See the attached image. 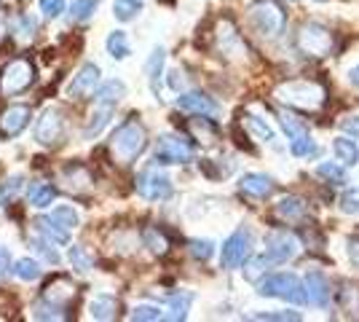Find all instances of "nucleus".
Returning a JSON list of instances; mask_svg holds the SVG:
<instances>
[{"mask_svg":"<svg viewBox=\"0 0 359 322\" xmlns=\"http://www.w3.org/2000/svg\"><path fill=\"white\" fill-rule=\"evenodd\" d=\"M145 148H148V129L142 126V121L137 116L123 119L113 129L110 142H107L113 164H121V167H132L137 159L145 154Z\"/></svg>","mask_w":359,"mask_h":322,"instance_id":"f257e3e1","label":"nucleus"},{"mask_svg":"<svg viewBox=\"0 0 359 322\" xmlns=\"http://www.w3.org/2000/svg\"><path fill=\"white\" fill-rule=\"evenodd\" d=\"M276 102L287 105L290 110H303V113H319L327 102V89L314 78H290L282 81L273 89Z\"/></svg>","mask_w":359,"mask_h":322,"instance_id":"f03ea898","label":"nucleus"},{"mask_svg":"<svg viewBox=\"0 0 359 322\" xmlns=\"http://www.w3.org/2000/svg\"><path fill=\"white\" fill-rule=\"evenodd\" d=\"M300 250H303V245L292 231H271L266 236V253L255 258L252 266L247 269V276L255 274V271H263L269 266H276V263L292 261L300 255Z\"/></svg>","mask_w":359,"mask_h":322,"instance_id":"7ed1b4c3","label":"nucleus"},{"mask_svg":"<svg viewBox=\"0 0 359 322\" xmlns=\"http://www.w3.org/2000/svg\"><path fill=\"white\" fill-rule=\"evenodd\" d=\"M247 19H250V27L266 41H279L287 30V14L276 0H255Z\"/></svg>","mask_w":359,"mask_h":322,"instance_id":"20e7f679","label":"nucleus"},{"mask_svg":"<svg viewBox=\"0 0 359 322\" xmlns=\"http://www.w3.org/2000/svg\"><path fill=\"white\" fill-rule=\"evenodd\" d=\"M295 51L309 60L330 57L335 51V32L319 22H306L295 32Z\"/></svg>","mask_w":359,"mask_h":322,"instance_id":"39448f33","label":"nucleus"},{"mask_svg":"<svg viewBox=\"0 0 359 322\" xmlns=\"http://www.w3.org/2000/svg\"><path fill=\"white\" fill-rule=\"evenodd\" d=\"M257 293L266 295V298H282L287 304H295V307H303L309 304V293H306V282H300L295 274H287V271H279V274H269L257 282Z\"/></svg>","mask_w":359,"mask_h":322,"instance_id":"423d86ee","label":"nucleus"},{"mask_svg":"<svg viewBox=\"0 0 359 322\" xmlns=\"http://www.w3.org/2000/svg\"><path fill=\"white\" fill-rule=\"evenodd\" d=\"M38 70L30 57H14L0 67V94L3 97H16L25 94L35 83Z\"/></svg>","mask_w":359,"mask_h":322,"instance_id":"0eeeda50","label":"nucleus"},{"mask_svg":"<svg viewBox=\"0 0 359 322\" xmlns=\"http://www.w3.org/2000/svg\"><path fill=\"white\" fill-rule=\"evenodd\" d=\"M153 159L156 164H188L196 159V145L185 135H161Z\"/></svg>","mask_w":359,"mask_h":322,"instance_id":"6e6552de","label":"nucleus"},{"mask_svg":"<svg viewBox=\"0 0 359 322\" xmlns=\"http://www.w3.org/2000/svg\"><path fill=\"white\" fill-rule=\"evenodd\" d=\"M135 191L140 199L145 201H166L175 194V185L166 177L164 172H158L156 167L142 169L135 177Z\"/></svg>","mask_w":359,"mask_h":322,"instance_id":"1a4fd4ad","label":"nucleus"},{"mask_svg":"<svg viewBox=\"0 0 359 322\" xmlns=\"http://www.w3.org/2000/svg\"><path fill=\"white\" fill-rule=\"evenodd\" d=\"M250 255H252V231L241 226L225 239L220 261H223V269H241L250 261Z\"/></svg>","mask_w":359,"mask_h":322,"instance_id":"9d476101","label":"nucleus"},{"mask_svg":"<svg viewBox=\"0 0 359 322\" xmlns=\"http://www.w3.org/2000/svg\"><path fill=\"white\" fill-rule=\"evenodd\" d=\"M215 46L228 62H241L247 57V43L236 30V25L231 19H220L215 27Z\"/></svg>","mask_w":359,"mask_h":322,"instance_id":"9b49d317","label":"nucleus"},{"mask_svg":"<svg viewBox=\"0 0 359 322\" xmlns=\"http://www.w3.org/2000/svg\"><path fill=\"white\" fill-rule=\"evenodd\" d=\"M62 137H65V113L57 105L46 107L35 121V142L51 148V145H60Z\"/></svg>","mask_w":359,"mask_h":322,"instance_id":"f8f14e48","label":"nucleus"},{"mask_svg":"<svg viewBox=\"0 0 359 322\" xmlns=\"http://www.w3.org/2000/svg\"><path fill=\"white\" fill-rule=\"evenodd\" d=\"M100 76H102L100 65H94V62L81 65L78 73L67 83V97L70 100H89V97H94V92L100 89Z\"/></svg>","mask_w":359,"mask_h":322,"instance_id":"ddd939ff","label":"nucleus"},{"mask_svg":"<svg viewBox=\"0 0 359 322\" xmlns=\"http://www.w3.org/2000/svg\"><path fill=\"white\" fill-rule=\"evenodd\" d=\"M32 119V110L30 105H8L0 110V137L6 140H14L19 137L27 123Z\"/></svg>","mask_w":359,"mask_h":322,"instance_id":"4468645a","label":"nucleus"},{"mask_svg":"<svg viewBox=\"0 0 359 322\" xmlns=\"http://www.w3.org/2000/svg\"><path fill=\"white\" fill-rule=\"evenodd\" d=\"M175 105H177L182 113H194V116H215V113L220 110L217 102L204 92H182Z\"/></svg>","mask_w":359,"mask_h":322,"instance_id":"2eb2a0df","label":"nucleus"},{"mask_svg":"<svg viewBox=\"0 0 359 322\" xmlns=\"http://www.w3.org/2000/svg\"><path fill=\"white\" fill-rule=\"evenodd\" d=\"M303 282H306V293H309V304H314V307H319V309L330 307L332 288H330L327 276L322 274V271H309Z\"/></svg>","mask_w":359,"mask_h":322,"instance_id":"dca6fc26","label":"nucleus"},{"mask_svg":"<svg viewBox=\"0 0 359 322\" xmlns=\"http://www.w3.org/2000/svg\"><path fill=\"white\" fill-rule=\"evenodd\" d=\"M306 215H309V204L300 199V196H285V199L273 207V217L287 223V226H295L300 220H306Z\"/></svg>","mask_w":359,"mask_h":322,"instance_id":"f3484780","label":"nucleus"},{"mask_svg":"<svg viewBox=\"0 0 359 322\" xmlns=\"http://www.w3.org/2000/svg\"><path fill=\"white\" fill-rule=\"evenodd\" d=\"M239 188L241 194L250 196V199H269L273 194V180L263 172H247L239 180Z\"/></svg>","mask_w":359,"mask_h":322,"instance_id":"a211bd4d","label":"nucleus"},{"mask_svg":"<svg viewBox=\"0 0 359 322\" xmlns=\"http://www.w3.org/2000/svg\"><path fill=\"white\" fill-rule=\"evenodd\" d=\"M116 314H118V298H116V295H110V293H97V295H91V301H89L91 320L107 322V320H116Z\"/></svg>","mask_w":359,"mask_h":322,"instance_id":"6ab92c4d","label":"nucleus"},{"mask_svg":"<svg viewBox=\"0 0 359 322\" xmlns=\"http://www.w3.org/2000/svg\"><path fill=\"white\" fill-rule=\"evenodd\" d=\"M43 298L67 309L70 307V301L75 298V285L70 282V279H65V276H57V279H51V282L43 288Z\"/></svg>","mask_w":359,"mask_h":322,"instance_id":"aec40b11","label":"nucleus"},{"mask_svg":"<svg viewBox=\"0 0 359 322\" xmlns=\"http://www.w3.org/2000/svg\"><path fill=\"white\" fill-rule=\"evenodd\" d=\"M164 62H166V51L164 46H156L150 51V57L145 60V76H148V83L153 94L158 97L161 92V73H164Z\"/></svg>","mask_w":359,"mask_h":322,"instance_id":"412c9836","label":"nucleus"},{"mask_svg":"<svg viewBox=\"0 0 359 322\" xmlns=\"http://www.w3.org/2000/svg\"><path fill=\"white\" fill-rule=\"evenodd\" d=\"M188 137L191 140H198V142H215L217 140V123L212 121V116H196L188 121Z\"/></svg>","mask_w":359,"mask_h":322,"instance_id":"4be33fe9","label":"nucleus"},{"mask_svg":"<svg viewBox=\"0 0 359 322\" xmlns=\"http://www.w3.org/2000/svg\"><path fill=\"white\" fill-rule=\"evenodd\" d=\"M35 226L41 231V236H46V239L54 242V245H67V242H70V229H65L62 223H57L51 215H41V217L35 220Z\"/></svg>","mask_w":359,"mask_h":322,"instance_id":"5701e85b","label":"nucleus"},{"mask_svg":"<svg viewBox=\"0 0 359 322\" xmlns=\"http://www.w3.org/2000/svg\"><path fill=\"white\" fill-rule=\"evenodd\" d=\"M123 97H126V83L118 78H110L105 83H100V89L94 92V102L97 105H118Z\"/></svg>","mask_w":359,"mask_h":322,"instance_id":"b1692460","label":"nucleus"},{"mask_svg":"<svg viewBox=\"0 0 359 322\" xmlns=\"http://www.w3.org/2000/svg\"><path fill=\"white\" fill-rule=\"evenodd\" d=\"M140 242H142V247H148L153 255H166L169 253V236L164 234V229H158V226H145L142 229V234H140Z\"/></svg>","mask_w":359,"mask_h":322,"instance_id":"393cba45","label":"nucleus"},{"mask_svg":"<svg viewBox=\"0 0 359 322\" xmlns=\"http://www.w3.org/2000/svg\"><path fill=\"white\" fill-rule=\"evenodd\" d=\"M113 110H116V105H100L94 113L89 116V121H86V126H83V140H94L100 137V132L105 129L107 123H110V119H113Z\"/></svg>","mask_w":359,"mask_h":322,"instance_id":"a878e982","label":"nucleus"},{"mask_svg":"<svg viewBox=\"0 0 359 322\" xmlns=\"http://www.w3.org/2000/svg\"><path fill=\"white\" fill-rule=\"evenodd\" d=\"M54 199H57V188L51 183H30V188H27V201H30L35 210L51 207Z\"/></svg>","mask_w":359,"mask_h":322,"instance_id":"bb28decb","label":"nucleus"},{"mask_svg":"<svg viewBox=\"0 0 359 322\" xmlns=\"http://www.w3.org/2000/svg\"><path fill=\"white\" fill-rule=\"evenodd\" d=\"M11 35L19 41H32L38 35V16L27 14V11L16 14L14 22H11Z\"/></svg>","mask_w":359,"mask_h":322,"instance_id":"cd10ccee","label":"nucleus"},{"mask_svg":"<svg viewBox=\"0 0 359 322\" xmlns=\"http://www.w3.org/2000/svg\"><path fill=\"white\" fill-rule=\"evenodd\" d=\"M241 123H244V129L250 132V137H255L257 142H273V129H271L269 123L263 121V119H257V116H252V113H244V119H241Z\"/></svg>","mask_w":359,"mask_h":322,"instance_id":"c85d7f7f","label":"nucleus"},{"mask_svg":"<svg viewBox=\"0 0 359 322\" xmlns=\"http://www.w3.org/2000/svg\"><path fill=\"white\" fill-rule=\"evenodd\" d=\"M105 48L107 54L113 57L116 62H123L129 54H132V46H129V38H126V32L123 30H113L110 35H107L105 41Z\"/></svg>","mask_w":359,"mask_h":322,"instance_id":"c756f323","label":"nucleus"},{"mask_svg":"<svg viewBox=\"0 0 359 322\" xmlns=\"http://www.w3.org/2000/svg\"><path fill=\"white\" fill-rule=\"evenodd\" d=\"M191 304H194V293H175V295H169V314H164V320H185Z\"/></svg>","mask_w":359,"mask_h":322,"instance_id":"7c9ffc66","label":"nucleus"},{"mask_svg":"<svg viewBox=\"0 0 359 322\" xmlns=\"http://www.w3.org/2000/svg\"><path fill=\"white\" fill-rule=\"evenodd\" d=\"M332 154H335V159H338L341 164H346V167H351V164H357L359 161L357 142H354V140H348V137L332 140Z\"/></svg>","mask_w":359,"mask_h":322,"instance_id":"2f4dec72","label":"nucleus"},{"mask_svg":"<svg viewBox=\"0 0 359 322\" xmlns=\"http://www.w3.org/2000/svg\"><path fill=\"white\" fill-rule=\"evenodd\" d=\"M100 3H102V0H73V3L67 6L70 22H89L91 16L97 14Z\"/></svg>","mask_w":359,"mask_h":322,"instance_id":"473e14b6","label":"nucleus"},{"mask_svg":"<svg viewBox=\"0 0 359 322\" xmlns=\"http://www.w3.org/2000/svg\"><path fill=\"white\" fill-rule=\"evenodd\" d=\"M30 311L35 320H67V314H65L67 309L60 307V304H54V301H46V298H41Z\"/></svg>","mask_w":359,"mask_h":322,"instance_id":"72a5a7b5","label":"nucleus"},{"mask_svg":"<svg viewBox=\"0 0 359 322\" xmlns=\"http://www.w3.org/2000/svg\"><path fill=\"white\" fill-rule=\"evenodd\" d=\"M41 274H43V269L35 258H19L14 263V276L22 282H35V279H41Z\"/></svg>","mask_w":359,"mask_h":322,"instance_id":"f704fd0d","label":"nucleus"},{"mask_svg":"<svg viewBox=\"0 0 359 322\" xmlns=\"http://www.w3.org/2000/svg\"><path fill=\"white\" fill-rule=\"evenodd\" d=\"M290 154L295 156V159H306V156L319 154V145L311 140V135H309V132H303V135H298V137L290 140Z\"/></svg>","mask_w":359,"mask_h":322,"instance_id":"c9c22d12","label":"nucleus"},{"mask_svg":"<svg viewBox=\"0 0 359 322\" xmlns=\"http://www.w3.org/2000/svg\"><path fill=\"white\" fill-rule=\"evenodd\" d=\"M142 11V0H113V16L118 22H132Z\"/></svg>","mask_w":359,"mask_h":322,"instance_id":"e433bc0d","label":"nucleus"},{"mask_svg":"<svg viewBox=\"0 0 359 322\" xmlns=\"http://www.w3.org/2000/svg\"><path fill=\"white\" fill-rule=\"evenodd\" d=\"M51 217L70 231L78 229V223H81V215H78V210H75L73 204H60V207H54V210H51Z\"/></svg>","mask_w":359,"mask_h":322,"instance_id":"4c0bfd02","label":"nucleus"},{"mask_svg":"<svg viewBox=\"0 0 359 322\" xmlns=\"http://www.w3.org/2000/svg\"><path fill=\"white\" fill-rule=\"evenodd\" d=\"M316 177H325V180H330L332 185H344L348 177H346V169L338 167L335 161H325V164H319V167L314 169Z\"/></svg>","mask_w":359,"mask_h":322,"instance_id":"58836bf2","label":"nucleus"},{"mask_svg":"<svg viewBox=\"0 0 359 322\" xmlns=\"http://www.w3.org/2000/svg\"><path fill=\"white\" fill-rule=\"evenodd\" d=\"M25 188V177L22 175H11L8 180H3L0 183V207H6L8 201L16 199V194Z\"/></svg>","mask_w":359,"mask_h":322,"instance_id":"ea45409f","label":"nucleus"},{"mask_svg":"<svg viewBox=\"0 0 359 322\" xmlns=\"http://www.w3.org/2000/svg\"><path fill=\"white\" fill-rule=\"evenodd\" d=\"M276 116H279V123H282V129H285V135L290 140L306 132V126H303V121H300L295 113H290V110H276Z\"/></svg>","mask_w":359,"mask_h":322,"instance_id":"a19ab883","label":"nucleus"},{"mask_svg":"<svg viewBox=\"0 0 359 322\" xmlns=\"http://www.w3.org/2000/svg\"><path fill=\"white\" fill-rule=\"evenodd\" d=\"M67 261H70V266H73L78 274H89L91 271V258L83 253V247H78V245H73L70 250H67Z\"/></svg>","mask_w":359,"mask_h":322,"instance_id":"79ce46f5","label":"nucleus"},{"mask_svg":"<svg viewBox=\"0 0 359 322\" xmlns=\"http://www.w3.org/2000/svg\"><path fill=\"white\" fill-rule=\"evenodd\" d=\"M32 245V250H35V253H38V255H41V258H43L46 263H51V266H60V253H57V247H54V242H48V239H32L30 242Z\"/></svg>","mask_w":359,"mask_h":322,"instance_id":"37998d69","label":"nucleus"},{"mask_svg":"<svg viewBox=\"0 0 359 322\" xmlns=\"http://www.w3.org/2000/svg\"><path fill=\"white\" fill-rule=\"evenodd\" d=\"M129 320L135 322H156V320H164V311L153 304H137L129 314Z\"/></svg>","mask_w":359,"mask_h":322,"instance_id":"c03bdc74","label":"nucleus"},{"mask_svg":"<svg viewBox=\"0 0 359 322\" xmlns=\"http://www.w3.org/2000/svg\"><path fill=\"white\" fill-rule=\"evenodd\" d=\"M188 253L194 255L196 261H210L212 255H215V245H212L210 239H194L191 247H188Z\"/></svg>","mask_w":359,"mask_h":322,"instance_id":"a18cd8bd","label":"nucleus"},{"mask_svg":"<svg viewBox=\"0 0 359 322\" xmlns=\"http://www.w3.org/2000/svg\"><path fill=\"white\" fill-rule=\"evenodd\" d=\"M41 11L46 19H60L67 11V3L65 0H41Z\"/></svg>","mask_w":359,"mask_h":322,"instance_id":"49530a36","label":"nucleus"},{"mask_svg":"<svg viewBox=\"0 0 359 322\" xmlns=\"http://www.w3.org/2000/svg\"><path fill=\"white\" fill-rule=\"evenodd\" d=\"M252 320H300L298 311H260L252 314Z\"/></svg>","mask_w":359,"mask_h":322,"instance_id":"de8ad7c7","label":"nucleus"},{"mask_svg":"<svg viewBox=\"0 0 359 322\" xmlns=\"http://www.w3.org/2000/svg\"><path fill=\"white\" fill-rule=\"evenodd\" d=\"M341 210L348 215L359 213V194H354V191H348V194H344V199H341Z\"/></svg>","mask_w":359,"mask_h":322,"instance_id":"09e8293b","label":"nucleus"},{"mask_svg":"<svg viewBox=\"0 0 359 322\" xmlns=\"http://www.w3.org/2000/svg\"><path fill=\"white\" fill-rule=\"evenodd\" d=\"M166 83H169V89H175V92H185V86H188V81L185 76L180 73V70H169V78H166Z\"/></svg>","mask_w":359,"mask_h":322,"instance_id":"8fccbe9b","label":"nucleus"},{"mask_svg":"<svg viewBox=\"0 0 359 322\" xmlns=\"http://www.w3.org/2000/svg\"><path fill=\"white\" fill-rule=\"evenodd\" d=\"M346 253H348V261L354 263V269H359V236H351L346 242Z\"/></svg>","mask_w":359,"mask_h":322,"instance_id":"3c124183","label":"nucleus"},{"mask_svg":"<svg viewBox=\"0 0 359 322\" xmlns=\"http://www.w3.org/2000/svg\"><path fill=\"white\" fill-rule=\"evenodd\" d=\"M8 261H11V255H8V250L3 247V250H0V279L8 274Z\"/></svg>","mask_w":359,"mask_h":322,"instance_id":"603ef678","label":"nucleus"},{"mask_svg":"<svg viewBox=\"0 0 359 322\" xmlns=\"http://www.w3.org/2000/svg\"><path fill=\"white\" fill-rule=\"evenodd\" d=\"M348 81H351L354 89H359V65H354V67L348 70Z\"/></svg>","mask_w":359,"mask_h":322,"instance_id":"864d4df0","label":"nucleus"},{"mask_svg":"<svg viewBox=\"0 0 359 322\" xmlns=\"http://www.w3.org/2000/svg\"><path fill=\"white\" fill-rule=\"evenodd\" d=\"M0 35H3V25H0Z\"/></svg>","mask_w":359,"mask_h":322,"instance_id":"5fc2aeb1","label":"nucleus"},{"mask_svg":"<svg viewBox=\"0 0 359 322\" xmlns=\"http://www.w3.org/2000/svg\"><path fill=\"white\" fill-rule=\"evenodd\" d=\"M292 3H298V0H292Z\"/></svg>","mask_w":359,"mask_h":322,"instance_id":"6e6d98bb","label":"nucleus"}]
</instances>
